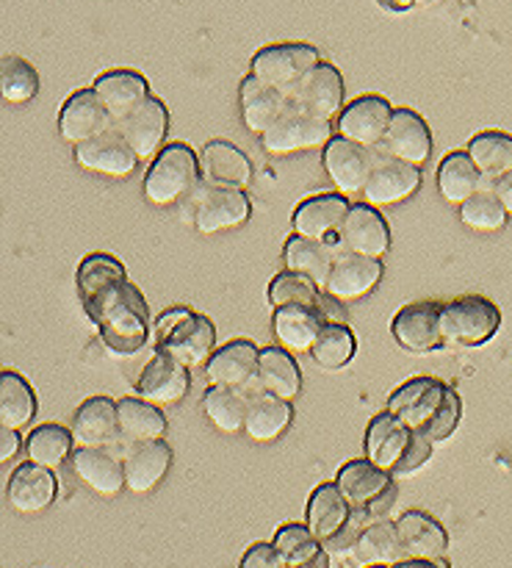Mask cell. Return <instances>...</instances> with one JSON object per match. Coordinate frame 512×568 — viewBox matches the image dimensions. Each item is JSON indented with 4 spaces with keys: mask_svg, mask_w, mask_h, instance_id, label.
Segmentation results:
<instances>
[{
    "mask_svg": "<svg viewBox=\"0 0 512 568\" xmlns=\"http://www.w3.org/2000/svg\"><path fill=\"white\" fill-rule=\"evenodd\" d=\"M120 414V436L131 442H161L166 436V416L161 414L158 405L147 403L142 397H122L116 403Z\"/></svg>",
    "mask_w": 512,
    "mask_h": 568,
    "instance_id": "obj_39",
    "label": "cell"
},
{
    "mask_svg": "<svg viewBox=\"0 0 512 568\" xmlns=\"http://www.w3.org/2000/svg\"><path fill=\"white\" fill-rule=\"evenodd\" d=\"M393 568H447V566H443V560H402V564Z\"/></svg>",
    "mask_w": 512,
    "mask_h": 568,
    "instance_id": "obj_55",
    "label": "cell"
},
{
    "mask_svg": "<svg viewBox=\"0 0 512 568\" xmlns=\"http://www.w3.org/2000/svg\"><path fill=\"white\" fill-rule=\"evenodd\" d=\"M386 150L408 164L421 166L432 155V133L424 116L413 109H397L386 133Z\"/></svg>",
    "mask_w": 512,
    "mask_h": 568,
    "instance_id": "obj_26",
    "label": "cell"
},
{
    "mask_svg": "<svg viewBox=\"0 0 512 568\" xmlns=\"http://www.w3.org/2000/svg\"><path fill=\"white\" fill-rule=\"evenodd\" d=\"M59 483L53 469H44L39 464H20L11 471V480L6 486V499L17 514H42L55 503Z\"/></svg>",
    "mask_w": 512,
    "mask_h": 568,
    "instance_id": "obj_20",
    "label": "cell"
},
{
    "mask_svg": "<svg viewBox=\"0 0 512 568\" xmlns=\"http://www.w3.org/2000/svg\"><path fill=\"white\" fill-rule=\"evenodd\" d=\"M349 516H352V505L344 497L341 488L336 483H325V486H319L310 494L308 510H305V525L310 527V532L321 544H327L347 527Z\"/></svg>",
    "mask_w": 512,
    "mask_h": 568,
    "instance_id": "obj_31",
    "label": "cell"
},
{
    "mask_svg": "<svg viewBox=\"0 0 512 568\" xmlns=\"http://www.w3.org/2000/svg\"><path fill=\"white\" fill-rule=\"evenodd\" d=\"M508 209L502 205V200L496 197L493 189H482L474 197L465 200L460 205V220H463L465 227L480 233H496L508 225Z\"/></svg>",
    "mask_w": 512,
    "mask_h": 568,
    "instance_id": "obj_49",
    "label": "cell"
},
{
    "mask_svg": "<svg viewBox=\"0 0 512 568\" xmlns=\"http://www.w3.org/2000/svg\"><path fill=\"white\" fill-rule=\"evenodd\" d=\"M319 64V50L308 42L269 44V48H260L258 53L253 55V61H249L255 78H260L264 83L283 89V92L288 94H291L294 89L308 78V72L316 70Z\"/></svg>",
    "mask_w": 512,
    "mask_h": 568,
    "instance_id": "obj_6",
    "label": "cell"
},
{
    "mask_svg": "<svg viewBox=\"0 0 512 568\" xmlns=\"http://www.w3.org/2000/svg\"><path fill=\"white\" fill-rule=\"evenodd\" d=\"M116 128H120L125 142L133 148V153L139 155V161L153 159V155L164 150L166 133H170V111H166V105L158 98L150 94L131 116L116 122Z\"/></svg>",
    "mask_w": 512,
    "mask_h": 568,
    "instance_id": "obj_17",
    "label": "cell"
},
{
    "mask_svg": "<svg viewBox=\"0 0 512 568\" xmlns=\"http://www.w3.org/2000/svg\"><path fill=\"white\" fill-rule=\"evenodd\" d=\"M72 438L70 430L61 425H42L25 438V455L31 464L44 466V469H59L66 458L72 455Z\"/></svg>",
    "mask_w": 512,
    "mask_h": 568,
    "instance_id": "obj_46",
    "label": "cell"
},
{
    "mask_svg": "<svg viewBox=\"0 0 512 568\" xmlns=\"http://www.w3.org/2000/svg\"><path fill=\"white\" fill-rule=\"evenodd\" d=\"M325 325L327 320L321 311L314 308H275V320H272L277 342L288 353H310Z\"/></svg>",
    "mask_w": 512,
    "mask_h": 568,
    "instance_id": "obj_35",
    "label": "cell"
},
{
    "mask_svg": "<svg viewBox=\"0 0 512 568\" xmlns=\"http://www.w3.org/2000/svg\"><path fill=\"white\" fill-rule=\"evenodd\" d=\"M78 447H105L120 436V414L111 397H89L78 405L70 425Z\"/></svg>",
    "mask_w": 512,
    "mask_h": 568,
    "instance_id": "obj_28",
    "label": "cell"
},
{
    "mask_svg": "<svg viewBox=\"0 0 512 568\" xmlns=\"http://www.w3.org/2000/svg\"><path fill=\"white\" fill-rule=\"evenodd\" d=\"M482 189H485V175L474 164V159L469 153H463V150L449 153L441 161V166H438V192L449 203L463 205L465 200L474 197Z\"/></svg>",
    "mask_w": 512,
    "mask_h": 568,
    "instance_id": "obj_36",
    "label": "cell"
},
{
    "mask_svg": "<svg viewBox=\"0 0 512 568\" xmlns=\"http://www.w3.org/2000/svg\"><path fill=\"white\" fill-rule=\"evenodd\" d=\"M465 153L474 159L485 181H499L512 170V136L502 131L477 133L469 142Z\"/></svg>",
    "mask_w": 512,
    "mask_h": 568,
    "instance_id": "obj_43",
    "label": "cell"
},
{
    "mask_svg": "<svg viewBox=\"0 0 512 568\" xmlns=\"http://www.w3.org/2000/svg\"><path fill=\"white\" fill-rule=\"evenodd\" d=\"M397 532L408 560H443L447 555V530L430 514L408 510L397 519Z\"/></svg>",
    "mask_w": 512,
    "mask_h": 568,
    "instance_id": "obj_30",
    "label": "cell"
},
{
    "mask_svg": "<svg viewBox=\"0 0 512 568\" xmlns=\"http://www.w3.org/2000/svg\"><path fill=\"white\" fill-rule=\"evenodd\" d=\"M421 189V166L408 164V161L397 159L388 150L375 155V166H371L369 183L363 189V197L369 205H397L402 200L413 197Z\"/></svg>",
    "mask_w": 512,
    "mask_h": 568,
    "instance_id": "obj_8",
    "label": "cell"
},
{
    "mask_svg": "<svg viewBox=\"0 0 512 568\" xmlns=\"http://www.w3.org/2000/svg\"><path fill=\"white\" fill-rule=\"evenodd\" d=\"M377 3L386 11H391V14H402V11H413L419 9V6L432 3V0H377Z\"/></svg>",
    "mask_w": 512,
    "mask_h": 568,
    "instance_id": "obj_54",
    "label": "cell"
},
{
    "mask_svg": "<svg viewBox=\"0 0 512 568\" xmlns=\"http://www.w3.org/2000/svg\"><path fill=\"white\" fill-rule=\"evenodd\" d=\"M349 209L352 205H349L347 194H316V197L297 205L291 216V227L299 236L330 242V236H338V231H341Z\"/></svg>",
    "mask_w": 512,
    "mask_h": 568,
    "instance_id": "obj_23",
    "label": "cell"
},
{
    "mask_svg": "<svg viewBox=\"0 0 512 568\" xmlns=\"http://www.w3.org/2000/svg\"><path fill=\"white\" fill-rule=\"evenodd\" d=\"M344 94H347V87H344V75L338 72L336 64L330 61H321L316 70L308 72L303 83L291 92V103L297 109L308 111V114L319 116V120H338L341 111L347 109L344 105Z\"/></svg>",
    "mask_w": 512,
    "mask_h": 568,
    "instance_id": "obj_10",
    "label": "cell"
},
{
    "mask_svg": "<svg viewBox=\"0 0 512 568\" xmlns=\"http://www.w3.org/2000/svg\"><path fill=\"white\" fill-rule=\"evenodd\" d=\"M199 178L203 172H199L197 153L183 142L166 144L144 175V200L158 209L175 205L194 192Z\"/></svg>",
    "mask_w": 512,
    "mask_h": 568,
    "instance_id": "obj_4",
    "label": "cell"
},
{
    "mask_svg": "<svg viewBox=\"0 0 512 568\" xmlns=\"http://www.w3.org/2000/svg\"><path fill=\"white\" fill-rule=\"evenodd\" d=\"M332 139V122L319 120V116L308 114V111L291 109L269 128V131L260 136L266 153L272 155H286L297 153V150H310V148H325Z\"/></svg>",
    "mask_w": 512,
    "mask_h": 568,
    "instance_id": "obj_7",
    "label": "cell"
},
{
    "mask_svg": "<svg viewBox=\"0 0 512 568\" xmlns=\"http://www.w3.org/2000/svg\"><path fill=\"white\" fill-rule=\"evenodd\" d=\"M75 286L89 322L98 327L111 355L131 358L147 344L153 331L147 300L133 286L125 266L114 255H86L78 266Z\"/></svg>",
    "mask_w": 512,
    "mask_h": 568,
    "instance_id": "obj_1",
    "label": "cell"
},
{
    "mask_svg": "<svg viewBox=\"0 0 512 568\" xmlns=\"http://www.w3.org/2000/svg\"><path fill=\"white\" fill-rule=\"evenodd\" d=\"M75 164L86 172L109 178H125L139 166V155L133 153L131 144L120 133V128H109L100 136L75 148Z\"/></svg>",
    "mask_w": 512,
    "mask_h": 568,
    "instance_id": "obj_16",
    "label": "cell"
},
{
    "mask_svg": "<svg viewBox=\"0 0 512 568\" xmlns=\"http://www.w3.org/2000/svg\"><path fill=\"white\" fill-rule=\"evenodd\" d=\"M499 327H502V311L480 294H465L441 308V331L449 344L482 347L496 336Z\"/></svg>",
    "mask_w": 512,
    "mask_h": 568,
    "instance_id": "obj_5",
    "label": "cell"
},
{
    "mask_svg": "<svg viewBox=\"0 0 512 568\" xmlns=\"http://www.w3.org/2000/svg\"><path fill=\"white\" fill-rule=\"evenodd\" d=\"M114 125L116 122L111 120V114L105 111V105L100 103L94 89H81V92L70 94V98L64 100V105H61L59 136L64 139L66 144H72V148L100 136V133H105Z\"/></svg>",
    "mask_w": 512,
    "mask_h": 568,
    "instance_id": "obj_15",
    "label": "cell"
},
{
    "mask_svg": "<svg viewBox=\"0 0 512 568\" xmlns=\"http://www.w3.org/2000/svg\"><path fill=\"white\" fill-rule=\"evenodd\" d=\"M275 549L283 566L297 568L319 558L325 552V544L310 532L308 525H283L275 536Z\"/></svg>",
    "mask_w": 512,
    "mask_h": 568,
    "instance_id": "obj_47",
    "label": "cell"
},
{
    "mask_svg": "<svg viewBox=\"0 0 512 568\" xmlns=\"http://www.w3.org/2000/svg\"><path fill=\"white\" fill-rule=\"evenodd\" d=\"M393 105L380 94H363V98L352 100L347 109L338 116V136L349 139V142L360 144V148H380L386 142L388 125H391Z\"/></svg>",
    "mask_w": 512,
    "mask_h": 568,
    "instance_id": "obj_9",
    "label": "cell"
},
{
    "mask_svg": "<svg viewBox=\"0 0 512 568\" xmlns=\"http://www.w3.org/2000/svg\"><path fill=\"white\" fill-rule=\"evenodd\" d=\"M294 419V408L286 399L275 397L269 392H260L258 397H249V414H247V433L253 442L269 444L275 438H280L288 430Z\"/></svg>",
    "mask_w": 512,
    "mask_h": 568,
    "instance_id": "obj_38",
    "label": "cell"
},
{
    "mask_svg": "<svg viewBox=\"0 0 512 568\" xmlns=\"http://www.w3.org/2000/svg\"><path fill=\"white\" fill-rule=\"evenodd\" d=\"M92 89L114 122H122L125 116H131L133 111L150 98L147 78L139 75V72L133 70L103 72V75H98V81L92 83Z\"/></svg>",
    "mask_w": 512,
    "mask_h": 568,
    "instance_id": "obj_27",
    "label": "cell"
},
{
    "mask_svg": "<svg viewBox=\"0 0 512 568\" xmlns=\"http://www.w3.org/2000/svg\"><path fill=\"white\" fill-rule=\"evenodd\" d=\"M238 103H242V120L253 133L264 136L288 109H291V94L283 89L269 87L260 78L249 72L238 87Z\"/></svg>",
    "mask_w": 512,
    "mask_h": 568,
    "instance_id": "obj_19",
    "label": "cell"
},
{
    "mask_svg": "<svg viewBox=\"0 0 512 568\" xmlns=\"http://www.w3.org/2000/svg\"><path fill=\"white\" fill-rule=\"evenodd\" d=\"M20 430H11V427H0V460H11L20 453Z\"/></svg>",
    "mask_w": 512,
    "mask_h": 568,
    "instance_id": "obj_52",
    "label": "cell"
},
{
    "mask_svg": "<svg viewBox=\"0 0 512 568\" xmlns=\"http://www.w3.org/2000/svg\"><path fill=\"white\" fill-rule=\"evenodd\" d=\"M283 258H286V270L299 272V275L310 277L316 286L325 288L332 275L338 253L330 242L291 233V236L286 239V247H283Z\"/></svg>",
    "mask_w": 512,
    "mask_h": 568,
    "instance_id": "obj_32",
    "label": "cell"
},
{
    "mask_svg": "<svg viewBox=\"0 0 512 568\" xmlns=\"http://www.w3.org/2000/svg\"><path fill=\"white\" fill-rule=\"evenodd\" d=\"M369 568H388V566H369Z\"/></svg>",
    "mask_w": 512,
    "mask_h": 568,
    "instance_id": "obj_57",
    "label": "cell"
},
{
    "mask_svg": "<svg viewBox=\"0 0 512 568\" xmlns=\"http://www.w3.org/2000/svg\"><path fill=\"white\" fill-rule=\"evenodd\" d=\"M188 366H183L181 361H175L166 353H155L153 358L144 364L142 375L136 381V397L147 399V403L158 405H177L183 403V397L192 388V375H188Z\"/></svg>",
    "mask_w": 512,
    "mask_h": 568,
    "instance_id": "obj_14",
    "label": "cell"
},
{
    "mask_svg": "<svg viewBox=\"0 0 512 568\" xmlns=\"http://www.w3.org/2000/svg\"><path fill=\"white\" fill-rule=\"evenodd\" d=\"M125 483L133 494H150L161 480L166 477L172 466V449L170 444L161 442H144L133 447V453L125 460Z\"/></svg>",
    "mask_w": 512,
    "mask_h": 568,
    "instance_id": "obj_34",
    "label": "cell"
},
{
    "mask_svg": "<svg viewBox=\"0 0 512 568\" xmlns=\"http://www.w3.org/2000/svg\"><path fill=\"white\" fill-rule=\"evenodd\" d=\"M321 286H316L310 277L299 275V272H280L275 281L269 283V303L275 308H314L325 311L327 297L319 294ZM325 316V314H321Z\"/></svg>",
    "mask_w": 512,
    "mask_h": 568,
    "instance_id": "obj_44",
    "label": "cell"
},
{
    "mask_svg": "<svg viewBox=\"0 0 512 568\" xmlns=\"http://www.w3.org/2000/svg\"><path fill=\"white\" fill-rule=\"evenodd\" d=\"M199 172L208 189H247L253 181V161L231 142H211L199 153Z\"/></svg>",
    "mask_w": 512,
    "mask_h": 568,
    "instance_id": "obj_22",
    "label": "cell"
},
{
    "mask_svg": "<svg viewBox=\"0 0 512 568\" xmlns=\"http://www.w3.org/2000/svg\"><path fill=\"white\" fill-rule=\"evenodd\" d=\"M388 410L413 433H424L432 444L454 436L463 419V403L458 392L436 377H416L399 386L388 399Z\"/></svg>",
    "mask_w": 512,
    "mask_h": 568,
    "instance_id": "obj_2",
    "label": "cell"
},
{
    "mask_svg": "<svg viewBox=\"0 0 512 568\" xmlns=\"http://www.w3.org/2000/svg\"><path fill=\"white\" fill-rule=\"evenodd\" d=\"M70 466L72 475L100 497H116L127 488L125 464L105 453V447H78L72 453Z\"/></svg>",
    "mask_w": 512,
    "mask_h": 568,
    "instance_id": "obj_24",
    "label": "cell"
},
{
    "mask_svg": "<svg viewBox=\"0 0 512 568\" xmlns=\"http://www.w3.org/2000/svg\"><path fill=\"white\" fill-rule=\"evenodd\" d=\"M493 192H496V197L502 200V205L512 216V170L508 172V175L499 178V181H493Z\"/></svg>",
    "mask_w": 512,
    "mask_h": 568,
    "instance_id": "obj_53",
    "label": "cell"
},
{
    "mask_svg": "<svg viewBox=\"0 0 512 568\" xmlns=\"http://www.w3.org/2000/svg\"><path fill=\"white\" fill-rule=\"evenodd\" d=\"M249 214H253V205L242 189L205 186L203 197L197 200V209H194V227L211 236V233L242 227L249 220Z\"/></svg>",
    "mask_w": 512,
    "mask_h": 568,
    "instance_id": "obj_18",
    "label": "cell"
},
{
    "mask_svg": "<svg viewBox=\"0 0 512 568\" xmlns=\"http://www.w3.org/2000/svg\"><path fill=\"white\" fill-rule=\"evenodd\" d=\"M37 419V394L17 372L0 375V427L25 430Z\"/></svg>",
    "mask_w": 512,
    "mask_h": 568,
    "instance_id": "obj_41",
    "label": "cell"
},
{
    "mask_svg": "<svg viewBox=\"0 0 512 568\" xmlns=\"http://www.w3.org/2000/svg\"><path fill=\"white\" fill-rule=\"evenodd\" d=\"M0 94L11 105L31 103L39 94V72L20 55H6L0 64Z\"/></svg>",
    "mask_w": 512,
    "mask_h": 568,
    "instance_id": "obj_48",
    "label": "cell"
},
{
    "mask_svg": "<svg viewBox=\"0 0 512 568\" xmlns=\"http://www.w3.org/2000/svg\"><path fill=\"white\" fill-rule=\"evenodd\" d=\"M325 172L330 175V181L336 183L338 194H363L366 183H369L371 166H375V153L369 148H360V144L349 142L344 136H332L325 144Z\"/></svg>",
    "mask_w": 512,
    "mask_h": 568,
    "instance_id": "obj_13",
    "label": "cell"
},
{
    "mask_svg": "<svg viewBox=\"0 0 512 568\" xmlns=\"http://www.w3.org/2000/svg\"><path fill=\"white\" fill-rule=\"evenodd\" d=\"M441 308L443 305L436 303H410L399 308L391 322V333L399 347L416 355L436 353L447 342L441 331Z\"/></svg>",
    "mask_w": 512,
    "mask_h": 568,
    "instance_id": "obj_12",
    "label": "cell"
},
{
    "mask_svg": "<svg viewBox=\"0 0 512 568\" xmlns=\"http://www.w3.org/2000/svg\"><path fill=\"white\" fill-rule=\"evenodd\" d=\"M338 244H341L344 253L382 258L391 250V227L375 205H352L341 231H338Z\"/></svg>",
    "mask_w": 512,
    "mask_h": 568,
    "instance_id": "obj_11",
    "label": "cell"
},
{
    "mask_svg": "<svg viewBox=\"0 0 512 568\" xmlns=\"http://www.w3.org/2000/svg\"><path fill=\"white\" fill-rule=\"evenodd\" d=\"M158 353L172 355L188 369L208 364L216 353V327L208 316L194 314L192 308H166L153 325Z\"/></svg>",
    "mask_w": 512,
    "mask_h": 568,
    "instance_id": "obj_3",
    "label": "cell"
},
{
    "mask_svg": "<svg viewBox=\"0 0 512 568\" xmlns=\"http://www.w3.org/2000/svg\"><path fill=\"white\" fill-rule=\"evenodd\" d=\"M258 361L260 349L253 342L236 338V342H227L225 347L216 349L214 358L205 364V377H208L211 386L242 392L253 377H258Z\"/></svg>",
    "mask_w": 512,
    "mask_h": 568,
    "instance_id": "obj_25",
    "label": "cell"
},
{
    "mask_svg": "<svg viewBox=\"0 0 512 568\" xmlns=\"http://www.w3.org/2000/svg\"><path fill=\"white\" fill-rule=\"evenodd\" d=\"M258 383L264 392L291 403L303 392V372H299L297 361L291 358L288 349L264 347L258 361Z\"/></svg>",
    "mask_w": 512,
    "mask_h": 568,
    "instance_id": "obj_37",
    "label": "cell"
},
{
    "mask_svg": "<svg viewBox=\"0 0 512 568\" xmlns=\"http://www.w3.org/2000/svg\"><path fill=\"white\" fill-rule=\"evenodd\" d=\"M297 568H330V552H321L319 558H314L310 560V564H305V566H297Z\"/></svg>",
    "mask_w": 512,
    "mask_h": 568,
    "instance_id": "obj_56",
    "label": "cell"
},
{
    "mask_svg": "<svg viewBox=\"0 0 512 568\" xmlns=\"http://www.w3.org/2000/svg\"><path fill=\"white\" fill-rule=\"evenodd\" d=\"M242 568H286L280 555H277L275 544H253L244 555Z\"/></svg>",
    "mask_w": 512,
    "mask_h": 568,
    "instance_id": "obj_51",
    "label": "cell"
},
{
    "mask_svg": "<svg viewBox=\"0 0 512 568\" xmlns=\"http://www.w3.org/2000/svg\"><path fill=\"white\" fill-rule=\"evenodd\" d=\"M410 438H413V430L402 419H397L391 410H382L371 419L369 430H366V458L380 469L393 471L402 455L408 453Z\"/></svg>",
    "mask_w": 512,
    "mask_h": 568,
    "instance_id": "obj_29",
    "label": "cell"
},
{
    "mask_svg": "<svg viewBox=\"0 0 512 568\" xmlns=\"http://www.w3.org/2000/svg\"><path fill=\"white\" fill-rule=\"evenodd\" d=\"M382 281V258H366V255L355 253H338L332 275L327 281L325 292L330 297L341 300V303H352V300L366 297L375 292Z\"/></svg>",
    "mask_w": 512,
    "mask_h": 568,
    "instance_id": "obj_21",
    "label": "cell"
},
{
    "mask_svg": "<svg viewBox=\"0 0 512 568\" xmlns=\"http://www.w3.org/2000/svg\"><path fill=\"white\" fill-rule=\"evenodd\" d=\"M336 486L341 488V494L349 499L352 508H369L388 488H393V475L371 464L369 458H360L341 466V471L336 477Z\"/></svg>",
    "mask_w": 512,
    "mask_h": 568,
    "instance_id": "obj_33",
    "label": "cell"
},
{
    "mask_svg": "<svg viewBox=\"0 0 512 568\" xmlns=\"http://www.w3.org/2000/svg\"><path fill=\"white\" fill-rule=\"evenodd\" d=\"M203 414L208 416L216 430L225 436H236L247 427L249 397H244L238 388L211 386L203 397Z\"/></svg>",
    "mask_w": 512,
    "mask_h": 568,
    "instance_id": "obj_42",
    "label": "cell"
},
{
    "mask_svg": "<svg viewBox=\"0 0 512 568\" xmlns=\"http://www.w3.org/2000/svg\"><path fill=\"white\" fill-rule=\"evenodd\" d=\"M355 558L360 560L366 568L369 566H399L402 560H408L405 555L402 541H399L397 521H371L369 527L360 536L358 547H355Z\"/></svg>",
    "mask_w": 512,
    "mask_h": 568,
    "instance_id": "obj_40",
    "label": "cell"
},
{
    "mask_svg": "<svg viewBox=\"0 0 512 568\" xmlns=\"http://www.w3.org/2000/svg\"><path fill=\"white\" fill-rule=\"evenodd\" d=\"M355 353H358V342H355V333L349 331L347 322H327L321 336L316 338L314 349H310V358L321 369L336 372L344 369L355 358Z\"/></svg>",
    "mask_w": 512,
    "mask_h": 568,
    "instance_id": "obj_45",
    "label": "cell"
},
{
    "mask_svg": "<svg viewBox=\"0 0 512 568\" xmlns=\"http://www.w3.org/2000/svg\"><path fill=\"white\" fill-rule=\"evenodd\" d=\"M432 449H436V444H432L430 438L424 436V433H413V438H410L408 453L402 455V460H399V464H397V469L391 471L393 480H405V477L419 475V471L424 469L427 464H430Z\"/></svg>",
    "mask_w": 512,
    "mask_h": 568,
    "instance_id": "obj_50",
    "label": "cell"
}]
</instances>
